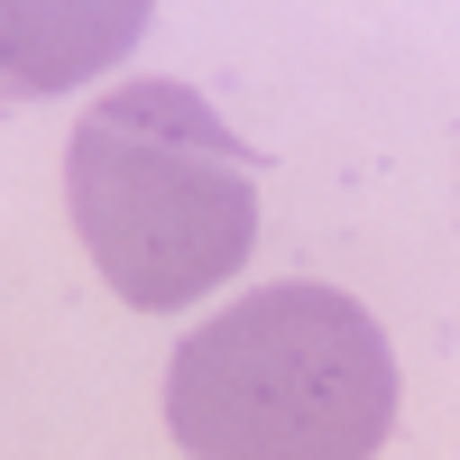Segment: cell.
<instances>
[{"label":"cell","instance_id":"obj_1","mask_svg":"<svg viewBox=\"0 0 460 460\" xmlns=\"http://www.w3.org/2000/svg\"><path fill=\"white\" fill-rule=\"evenodd\" d=\"M65 203L111 295L175 314L249 267L258 157L194 84H120L74 120Z\"/></svg>","mask_w":460,"mask_h":460},{"label":"cell","instance_id":"obj_2","mask_svg":"<svg viewBox=\"0 0 460 460\" xmlns=\"http://www.w3.org/2000/svg\"><path fill=\"white\" fill-rule=\"evenodd\" d=\"M184 460H377L396 433V350L341 286H258L166 359Z\"/></svg>","mask_w":460,"mask_h":460},{"label":"cell","instance_id":"obj_3","mask_svg":"<svg viewBox=\"0 0 460 460\" xmlns=\"http://www.w3.org/2000/svg\"><path fill=\"white\" fill-rule=\"evenodd\" d=\"M37 28H65V56H56V84H65L84 56H120L129 37L147 28V10H28V0H19V10H10V47H28ZM37 74H47V65L10 56V84H19V93H37Z\"/></svg>","mask_w":460,"mask_h":460}]
</instances>
